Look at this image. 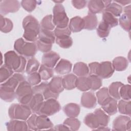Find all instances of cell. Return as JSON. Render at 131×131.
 Here are the masks:
<instances>
[{"instance_id": "277c9868", "label": "cell", "mask_w": 131, "mask_h": 131, "mask_svg": "<svg viewBox=\"0 0 131 131\" xmlns=\"http://www.w3.org/2000/svg\"><path fill=\"white\" fill-rule=\"evenodd\" d=\"M14 49L19 54L28 58L33 57L37 51V46L34 42L26 41L22 38L15 40Z\"/></svg>"}, {"instance_id": "2e32d148", "label": "cell", "mask_w": 131, "mask_h": 131, "mask_svg": "<svg viewBox=\"0 0 131 131\" xmlns=\"http://www.w3.org/2000/svg\"><path fill=\"white\" fill-rule=\"evenodd\" d=\"M124 12L119 18L118 21L120 26L126 31L130 32V5L124 8Z\"/></svg>"}, {"instance_id": "cb8c5ba5", "label": "cell", "mask_w": 131, "mask_h": 131, "mask_svg": "<svg viewBox=\"0 0 131 131\" xmlns=\"http://www.w3.org/2000/svg\"><path fill=\"white\" fill-rule=\"evenodd\" d=\"M88 7L89 12L93 13H100L104 11L105 8L103 1L91 0L88 3Z\"/></svg>"}, {"instance_id": "f1b7e54d", "label": "cell", "mask_w": 131, "mask_h": 131, "mask_svg": "<svg viewBox=\"0 0 131 131\" xmlns=\"http://www.w3.org/2000/svg\"><path fill=\"white\" fill-rule=\"evenodd\" d=\"M73 71L75 75L79 77L86 76L89 74L88 66L85 63L82 62L76 63L74 66Z\"/></svg>"}, {"instance_id": "ab89813d", "label": "cell", "mask_w": 131, "mask_h": 131, "mask_svg": "<svg viewBox=\"0 0 131 131\" xmlns=\"http://www.w3.org/2000/svg\"><path fill=\"white\" fill-rule=\"evenodd\" d=\"M39 66V62L35 58L33 57L30 58L27 63L25 69L27 74L29 75L31 73L36 72L38 70Z\"/></svg>"}, {"instance_id": "11a10c76", "label": "cell", "mask_w": 131, "mask_h": 131, "mask_svg": "<svg viewBox=\"0 0 131 131\" xmlns=\"http://www.w3.org/2000/svg\"><path fill=\"white\" fill-rule=\"evenodd\" d=\"M87 1H72L73 6L77 9H81L86 6Z\"/></svg>"}, {"instance_id": "d6986e66", "label": "cell", "mask_w": 131, "mask_h": 131, "mask_svg": "<svg viewBox=\"0 0 131 131\" xmlns=\"http://www.w3.org/2000/svg\"><path fill=\"white\" fill-rule=\"evenodd\" d=\"M72 68V63L64 59H61L56 65L54 69L55 72L60 75H64L70 73Z\"/></svg>"}, {"instance_id": "7c38bea8", "label": "cell", "mask_w": 131, "mask_h": 131, "mask_svg": "<svg viewBox=\"0 0 131 131\" xmlns=\"http://www.w3.org/2000/svg\"><path fill=\"white\" fill-rule=\"evenodd\" d=\"M26 80L25 77L19 73L14 74L5 82L2 83L0 87L11 91H15L19 83L23 81Z\"/></svg>"}, {"instance_id": "83f0119b", "label": "cell", "mask_w": 131, "mask_h": 131, "mask_svg": "<svg viewBox=\"0 0 131 131\" xmlns=\"http://www.w3.org/2000/svg\"><path fill=\"white\" fill-rule=\"evenodd\" d=\"M114 70L117 71H123L128 67V60L124 57L118 56L114 58L112 63Z\"/></svg>"}, {"instance_id": "836d02e7", "label": "cell", "mask_w": 131, "mask_h": 131, "mask_svg": "<svg viewBox=\"0 0 131 131\" xmlns=\"http://www.w3.org/2000/svg\"><path fill=\"white\" fill-rule=\"evenodd\" d=\"M111 28L115 27L118 25V19L108 12L103 11L102 14V20Z\"/></svg>"}, {"instance_id": "bcb514c9", "label": "cell", "mask_w": 131, "mask_h": 131, "mask_svg": "<svg viewBox=\"0 0 131 131\" xmlns=\"http://www.w3.org/2000/svg\"><path fill=\"white\" fill-rule=\"evenodd\" d=\"M131 86L129 84H123L120 89L119 94L123 100L128 101L130 100Z\"/></svg>"}, {"instance_id": "7dc6e473", "label": "cell", "mask_w": 131, "mask_h": 131, "mask_svg": "<svg viewBox=\"0 0 131 131\" xmlns=\"http://www.w3.org/2000/svg\"><path fill=\"white\" fill-rule=\"evenodd\" d=\"M37 4V1L34 0H23L20 3L22 7L29 12H32L35 9Z\"/></svg>"}, {"instance_id": "1f68e13d", "label": "cell", "mask_w": 131, "mask_h": 131, "mask_svg": "<svg viewBox=\"0 0 131 131\" xmlns=\"http://www.w3.org/2000/svg\"><path fill=\"white\" fill-rule=\"evenodd\" d=\"M76 87L80 91H87L90 90V81L89 77H79L77 79Z\"/></svg>"}, {"instance_id": "c3c4849f", "label": "cell", "mask_w": 131, "mask_h": 131, "mask_svg": "<svg viewBox=\"0 0 131 131\" xmlns=\"http://www.w3.org/2000/svg\"><path fill=\"white\" fill-rule=\"evenodd\" d=\"M41 78L40 75L37 72H34L29 74L27 77V81L31 86H35L41 82Z\"/></svg>"}, {"instance_id": "ee69618b", "label": "cell", "mask_w": 131, "mask_h": 131, "mask_svg": "<svg viewBox=\"0 0 131 131\" xmlns=\"http://www.w3.org/2000/svg\"><path fill=\"white\" fill-rule=\"evenodd\" d=\"M88 77L90 81V90L95 91L99 89L102 84L101 78L94 75H90Z\"/></svg>"}, {"instance_id": "9c48e42d", "label": "cell", "mask_w": 131, "mask_h": 131, "mask_svg": "<svg viewBox=\"0 0 131 131\" xmlns=\"http://www.w3.org/2000/svg\"><path fill=\"white\" fill-rule=\"evenodd\" d=\"M114 71L112 64L110 61H103L101 63H98L95 75L99 76L101 79L108 78L113 75Z\"/></svg>"}, {"instance_id": "f907efd6", "label": "cell", "mask_w": 131, "mask_h": 131, "mask_svg": "<svg viewBox=\"0 0 131 131\" xmlns=\"http://www.w3.org/2000/svg\"><path fill=\"white\" fill-rule=\"evenodd\" d=\"M54 33L55 37H58L63 36H70L71 31L68 27L65 28H56L54 30Z\"/></svg>"}, {"instance_id": "7402d4cb", "label": "cell", "mask_w": 131, "mask_h": 131, "mask_svg": "<svg viewBox=\"0 0 131 131\" xmlns=\"http://www.w3.org/2000/svg\"><path fill=\"white\" fill-rule=\"evenodd\" d=\"M44 98L42 94L35 93L33 94L32 99L28 105L32 112L36 113L43 102Z\"/></svg>"}, {"instance_id": "3957f363", "label": "cell", "mask_w": 131, "mask_h": 131, "mask_svg": "<svg viewBox=\"0 0 131 131\" xmlns=\"http://www.w3.org/2000/svg\"><path fill=\"white\" fill-rule=\"evenodd\" d=\"M4 64L16 73L24 72L27 65L25 57L18 55L13 51H9L4 54Z\"/></svg>"}, {"instance_id": "d590c367", "label": "cell", "mask_w": 131, "mask_h": 131, "mask_svg": "<svg viewBox=\"0 0 131 131\" xmlns=\"http://www.w3.org/2000/svg\"><path fill=\"white\" fill-rule=\"evenodd\" d=\"M55 41L60 47L64 49L69 48L73 45V39L70 36H63L56 37Z\"/></svg>"}, {"instance_id": "e0dca14e", "label": "cell", "mask_w": 131, "mask_h": 131, "mask_svg": "<svg viewBox=\"0 0 131 131\" xmlns=\"http://www.w3.org/2000/svg\"><path fill=\"white\" fill-rule=\"evenodd\" d=\"M7 129L9 131H20L28 130L27 122L24 120L12 119L6 123Z\"/></svg>"}, {"instance_id": "681fc988", "label": "cell", "mask_w": 131, "mask_h": 131, "mask_svg": "<svg viewBox=\"0 0 131 131\" xmlns=\"http://www.w3.org/2000/svg\"><path fill=\"white\" fill-rule=\"evenodd\" d=\"M36 46H37V49L39 51L45 53L50 52L52 49V44L46 43L39 40H37Z\"/></svg>"}, {"instance_id": "ac0fdd59", "label": "cell", "mask_w": 131, "mask_h": 131, "mask_svg": "<svg viewBox=\"0 0 131 131\" xmlns=\"http://www.w3.org/2000/svg\"><path fill=\"white\" fill-rule=\"evenodd\" d=\"M35 126L37 130L49 129L54 127L53 124L48 116L45 115H38L35 120Z\"/></svg>"}, {"instance_id": "f546056e", "label": "cell", "mask_w": 131, "mask_h": 131, "mask_svg": "<svg viewBox=\"0 0 131 131\" xmlns=\"http://www.w3.org/2000/svg\"><path fill=\"white\" fill-rule=\"evenodd\" d=\"M123 85V84L119 81L112 82L108 88L110 95L116 100H119L121 98L119 94V91L120 88Z\"/></svg>"}, {"instance_id": "6f0895ef", "label": "cell", "mask_w": 131, "mask_h": 131, "mask_svg": "<svg viewBox=\"0 0 131 131\" xmlns=\"http://www.w3.org/2000/svg\"><path fill=\"white\" fill-rule=\"evenodd\" d=\"M115 2L118 3V4H120L122 6H125L127 4H129L131 1H126V0H123V1H114Z\"/></svg>"}, {"instance_id": "8fae6325", "label": "cell", "mask_w": 131, "mask_h": 131, "mask_svg": "<svg viewBox=\"0 0 131 131\" xmlns=\"http://www.w3.org/2000/svg\"><path fill=\"white\" fill-rule=\"evenodd\" d=\"M131 121L129 117L120 115L117 117L113 122V130H130Z\"/></svg>"}, {"instance_id": "5b68a950", "label": "cell", "mask_w": 131, "mask_h": 131, "mask_svg": "<svg viewBox=\"0 0 131 131\" xmlns=\"http://www.w3.org/2000/svg\"><path fill=\"white\" fill-rule=\"evenodd\" d=\"M32 111L27 105L13 103L8 109V115L11 119L26 121L31 116Z\"/></svg>"}, {"instance_id": "4316f807", "label": "cell", "mask_w": 131, "mask_h": 131, "mask_svg": "<svg viewBox=\"0 0 131 131\" xmlns=\"http://www.w3.org/2000/svg\"><path fill=\"white\" fill-rule=\"evenodd\" d=\"M77 77L73 74H68L62 78V83L64 89L71 90L76 88Z\"/></svg>"}, {"instance_id": "44dd1931", "label": "cell", "mask_w": 131, "mask_h": 131, "mask_svg": "<svg viewBox=\"0 0 131 131\" xmlns=\"http://www.w3.org/2000/svg\"><path fill=\"white\" fill-rule=\"evenodd\" d=\"M38 40L46 43L52 45L55 41V36L53 31L40 28L38 36Z\"/></svg>"}, {"instance_id": "484cf974", "label": "cell", "mask_w": 131, "mask_h": 131, "mask_svg": "<svg viewBox=\"0 0 131 131\" xmlns=\"http://www.w3.org/2000/svg\"><path fill=\"white\" fill-rule=\"evenodd\" d=\"M82 18L84 23V29L88 30H93L96 29L98 25V19L96 14L89 12L88 15Z\"/></svg>"}, {"instance_id": "f6af8a7d", "label": "cell", "mask_w": 131, "mask_h": 131, "mask_svg": "<svg viewBox=\"0 0 131 131\" xmlns=\"http://www.w3.org/2000/svg\"><path fill=\"white\" fill-rule=\"evenodd\" d=\"M111 96L109 94L108 88L106 87L100 89L96 93V97L97 99L98 103L99 105H101L102 103L106 100Z\"/></svg>"}, {"instance_id": "9f6ffc18", "label": "cell", "mask_w": 131, "mask_h": 131, "mask_svg": "<svg viewBox=\"0 0 131 131\" xmlns=\"http://www.w3.org/2000/svg\"><path fill=\"white\" fill-rule=\"evenodd\" d=\"M51 129L55 130H70L69 128L64 124L63 123L62 124H58L53 127V128H51Z\"/></svg>"}, {"instance_id": "d6a6232c", "label": "cell", "mask_w": 131, "mask_h": 131, "mask_svg": "<svg viewBox=\"0 0 131 131\" xmlns=\"http://www.w3.org/2000/svg\"><path fill=\"white\" fill-rule=\"evenodd\" d=\"M118 110L119 112L123 115H131V101L120 100L118 103Z\"/></svg>"}, {"instance_id": "7a4b0ae2", "label": "cell", "mask_w": 131, "mask_h": 131, "mask_svg": "<svg viewBox=\"0 0 131 131\" xmlns=\"http://www.w3.org/2000/svg\"><path fill=\"white\" fill-rule=\"evenodd\" d=\"M110 121V116L101 108H97L94 113L88 114L83 120L84 123L92 129L100 126H107Z\"/></svg>"}, {"instance_id": "74e56055", "label": "cell", "mask_w": 131, "mask_h": 131, "mask_svg": "<svg viewBox=\"0 0 131 131\" xmlns=\"http://www.w3.org/2000/svg\"><path fill=\"white\" fill-rule=\"evenodd\" d=\"M14 71L5 64L0 68V82L3 83L10 78L14 74Z\"/></svg>"}, {"instance_id": "9a60e30c", "label": "cell", "mask_w": 131, "mask_h": 131, "mask_svg": "<svg viewBox=\"0 0 131 131\" xmlns=\"http://www.w3.org/2000/svg\"><path fill=\"white\" fill-rule=\"evenodd\" d=\"M101 106L103 110L110 116L116 114L118 111L117 101L111 96L105 100Z\"/></svg>"}, {"instance_id": "816d5d0a", "label": "cell", "mask_w": 131, "mask_h": 131, "mask_svg": "<svg viewBox=\"0 0 131 131\" xmlns=\"http://www.w3.org/2000/svg\"><path fill=\"white\" fill-rule=\"evenodd\" d=\"M42 95L43 96L44 99L47 100L49 99H56L59 97V94L54 93L49 88L48 84L46 89L44 90L43 92H42Z\"/></svg>"}, {"instance_id": "b9f144b4", "label": "cell", "mask_w": 131, "mask_h": 131, "mask_svg": "<svg viewBox=\"0 0 131 131\" xmlns=\"http://www.w3.org/2000/svg\"><path fill=\"white\" fill-rule=\"evenodd\" d=\"M111 27L103 21H101L97 29V33L100 38L107 37L110 32Z\"/></svg>"}, {"instance_id": "f5cc1de1", "label": "cell", "mask_w": 131, "mask_h": 131, "mask_svg": "<svg viewBox=\"0 0 131 131\" xmlns=\"http://www.w3.org/2000/svg\"><path fill=\"white\" fill-rule=\"evenodd\" d=\"M37 116V115H36V114H33L26 120L29 130H37L35 126V120Z\"/></svg>"}, {"instance_id": "8992f818", "label": "cell", "mask_w": 131, "mask_h": 131, "mask_svg": "<svg viewBox=\"0 0 131 131\" xmlns=\"http://www.w3.org/2000/svg\"><path fill=\"white\" fill-rule=\"evenodd\" d=\"M15 95L20 103L28 105L33 96L32 86L26 80L20 82L15 90Z\"/></svg>"}, {"instance_id": "6da1fadb", "label": "cell", "mask_w": 131, "mask_h": 131, "mask_svg": "<svg viewBox=\"0 0 131 131\" xmlns=\"http://www.w3.org/2000/svg\"><path fill=\"white\" fill-rule=\"evenodd\" d=\"M22 25L24 30L23 37L25 39L30 42L36 41L40 29L37 19L33 16L29 15L24 18Z\"/></svg>"}, {"instance_id": "4fadbf2b", "label": "cell", "mask_w": 131, "mask_h": 131, "mask_svg": "<svg viewBox=\"0 0 131 131\" xmlns=\"http://www.w3.org/2000/svg\"><path fill=\"white\" fill-rule=\"evenodd\" d=\"M60 59V56L55 52L50 51L45 53L42 56V64L53 69Z\"/></svg>"}, {"instance_id": "ffe728a7", "label": "cell", "mask_w": 131, "mask_h": 131, "mask_svg": "<svg viewBox=\"0 0 131 131\" xmlns=\"http://www.w3.org/2000/svg\"><path fill=\"white\" fill-rule=\"evenodd\" d=\"M68 27L71 31L74 33L80 32L84 28V20L80 16H75L70 19Z\"/></svg>"}, {"instance_id": "52a82bcc", "label": "cell", "mask_w": 131, "mask_h": 131, "mask_svg": "<svg viewBox=\"0 0 131 131\" xmlns=\"http://www.w3.org/2000/svg\"><path fill=\"white\" fill-rule=\"evenodd\" d=\"M53 22L56 28H65L68 27L69 19L62 5L56 4L53 8Z\"/></svg>"}, {"instance_id": "db71d44e", "label": "cell", "mask_w": 131, "mask_h": 131, "mask_svg": "<svg viewBox=\"0 0 131 131\" xmlns=\"http://www.w3.org/2000/svg\"><path fill=\"white\" fill-rule=\"evenodd\" d=\"M48 84V83L47 82H43L39 84L33 86L32 88L33 94L35 93H41L42 94V92L47 86Z\"/></svg>"}, {"instance_id": "30bf717a", "label": "cell", "mask_w": 131, "mask_h": 131, "mask_svg": "<svg viewBox=\"0 0 131 131\" xmlns=\"http://www.w3.org/2000/svg\"><path fill=\"white\" fill-rule=\"evenodd\" d=\"M20 3L15 0H4L0 1L1 15H5L10 13L18 11L20 8Z\"/></svg>"}, {"instance_id": "ba28073f", "label": "cell", "mask_w": 131, "mask_h": 131, "mask_svg": "<svg viewBox=\"0 0 131 131\" xmlns=\"http://www.w3.org/2000/svg\"><path fill=\"white\" fill-rule=\"evenodd\" d=\"M60 110L61 105L56 99H49L42 102L36 114L50 116L59 112Z\"/></svg>"}, {"instance_id": "4dcf8cb0", "label": "cell", "mask_w": 131, "mask_h": 131, "mask_svg": "<svg viewBox=\"0 0 131 131\" xmlns=\"http://www.w3.org/2000/svg\"><path fill=\"white\" fill-rule=\"evenodd\" d=\"M13 28L12 21L9 18L5 17L2 15H0V30L1 31L7 33L12 31Z\"/></svg>"}, {"instance_id": "d4e9b609", "label": "cell", "mask_w": 131, "mask_h": 131, "mask_svg": "<svg viewBox=\"0 0 131 131\" xmlns=\"http://www.w3.org/2000/svg\"><path fill=\"white\" fill-rule=\"evenodd\" d=\"M49 89L54 93L60 94L64 89L62 83V77L59 76L53 77L48 83Z\"/></svg>"}, {"instance_id": "603a6c76", "label": "cell", "mask_w": 131, "mask_h": 131, "mask_svg": "<svg viewBox=\"0 0 131 131\" xmlns=\"http://www.w3.org/2000/svg\"><path fill=\"white\" fill-rule=\"evenodd\" d=\"M63 111L65 114L70 118L77 117L80 112V106L74 103H70L63 107Z\"/></svg>"}, {"instance_id": "7bdbcfd3", "label": "cell", "mask_w": 131, "mask_h": 131, "mask_svg": "<svg viewBox=\"0 0 131 131\" xmlns=\"http://www.w3.org/2000/svg\"><path fill=\"white\" fill-rule=\"evenodd\" d=\"M63 124L67 125L70 130L76 131L79 129L81 122L77 118L69 117L64 121Z\"/></svg>"}, {"instance_id": "8d00e7d4", "label": "cell", "mask_w": 131, "mask_h": 131, "mask_svg": "<svg viewBox=\"0 0 131 131\" xmlns=\"http://www.w3.org/2000/svg\"><path fill=\"white\" fill-rule=\"evenodd\" d=\"M40 28L45 30L53 31L55 26L53 22V16L51 14L45 16L40 22Z\"/></svg>"}, {"instance_id": "60d3db41", "label": "cell", "mask_w": 131, "mask_h": 131, "mask_svg": "<svg viewBox=\"0 0 131 131\" xmlns=\"http://www.w3.org/2000/svg\"><path fill=\"white\" fill-rule=\"evenodd\" d=\"M38 73L42 80H48L53 76L54 71L52 69L41 64L39 68Z\"/></svg>"}, {"instance_id": "5bb4252c", "label": "cell", "mask_w": 131, "mask_h": 131, "mask_svg": "<svg viewBox=\"0 0 131 131\" xmlns=\"http://www.w3.org/2000/svg\"><path fill=\"white\" fill-rule=\"evenodd\" d=\"M81 105L87 108H94L97 104V98L92 92H84L81 97Z\"/></svg>"}, {"instance_id": "f35d334b", "label": "cell", "mask_w": 131, "mask_h": 131, "mask_svg": "<svg viewBox=\"0 0 131 131\" xmlns=\"http://www.w3.org/2000/svg\"><path fill=\"white\" fill-rule=\"evenodd\" d=\"M1 98L6 102H11L16 98L15 91L9 90L0 87Z\"/></svg>"}, {"instance_id": "e575fe53", "label": "cell", "mask_w": 131, "mask_h": 131, "mask_svg": "<svg viewBox=\"0 0 131 131\" xmlns=\"http://www.w3.org/2000/svg\"><path fill=\"white\" fill-rule=\"evenodd\" d=\"M123 11L122 6L118 3L114 2L106 7L104 11L108 12L114 16H120Z\"/></svg>"}]
</instances>
